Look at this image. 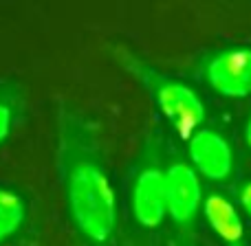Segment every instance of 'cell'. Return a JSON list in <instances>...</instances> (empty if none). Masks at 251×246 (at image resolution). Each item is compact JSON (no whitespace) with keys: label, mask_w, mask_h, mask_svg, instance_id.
I'll return each mask as SVG.
<instances>
[{"label":"cell","mask_w":251,"mask_h":246,"mask_svg":"<svg viewBox=\"0 0 251 246\" xmlns=\"http://www.w3.org/2000/svg\"><path fill=\"white\" fill-rule=\"evenodd\" d=\"M57 172L71 222L86 246H115L117 198L97 125L71 104L57 112Z\"/></svg>","instance_id":"cell-1"},{"label":"cell","mask_w":251,"mask_h":246,"mask_svg":"<svg viewBox=\"0 0 251 246\" xmlns=\"http://www.w3.org/2000/svg\"><path fill=\"white\" fill-rule=\"evenodd\" d=\"M117 60H122L124 68L146 88L152 104L159 108L165 121L176 130L178 136L192 138V134L199 132V125L205 119V106L194 88L181 79L165 75L132 51L117 48Z\"/></svg>","instance_id":"cell-2"},{"label":"cell","mask_w":251,"mask_h":246,"mask_svg":"<svg viewBox=\"0 0 251 246\" xmlns=\"http://www.w3.org/2000/svg\"><path fill=\"white\" fill-rule=\"evenodd\" d=\"M130 209L141 229H159L168 216L165 167L161 165L159 143L150 141L139 158L130 182Z\"/></svg>","instance_id":"cell-3"},{"label":"cell","mask_w":251,"mask_h":246,"mask_svg":"<svg viewBox=\"0 0 251 246\" xmlns=\"http://www.w3.org/2000/svg\"><path fill=\"white\" fill-rule=\"evenodd\" d=\"M168 187V218L185 233L196 220L199 207L203 204V189L196 169L183 160H174L165 167Z\"/></svg>","instance_id":"cell-4"},{"label":"cell","mask_w":251,"mask_h":246,"mask_svg":"<svg viewBox=\"0 0 251 246\" xmlns=\"http://www.w3.org/2000/svg\"><path fill=\"white\" fill-rule=\"evenodd\" d=\"M205 79L223 97L240 99L251 95V48L236 46L218 51L205 64Z\"/></svg>","instance_id":"cell-5"},{"label":"cell","mask_w":251,"mask_h":246,"mask_svg":"<svg viewBox=\"0 0 251 246\" xmlns=\"http://www.w3.org/2000/svg\"><path fill=\"white\" fill-rule=\"evenodd\" d=\"M192 165L209 180H225L234 169V154L225 136L209 128H201L190 138Z\"/></svg>","instance_id":"cell-6"},{"label":"cell","mask_w":251,"mask_h":246,"mask_svg":"<svg viewBox=\"0 0 251 246\" xmlns=\"http://www.w3.org/2000/svg\"><path fill=\"white\" fill-rule=\"evenodd\" d=\"M203 213L212 231L223 242L229 246H243L245 226L231 200H227L221 194H209L203 202Z\"/></svg>","instance_id":"cell-7"},{"label":"cell","mask_w":251,"mask_h":246,"mask_svg":"<svg viewBox=\"0 0 251 246\" xmlns=\"http://www.w3.org/2000/svg\"><path fill=\"white\" fill-rule=\"evenodd\" d=\"M26 218V202L16 189L0 187V244L20 231Z\"/></svg>","instance_id":"cell-8"},{"label":"cell","mask_w":251,"mask_h":246,"mask_svg":"<svg viewBox=\"0 0 251 246\" xmlns=\"http://www.w3.org/2000/svg\"><path fill=\"white\" fill-rule=\"evenodd\" d=\"M20 112V88L11 82H0V145L13 132Z\"/></svg>","instance_id":"cell-9"},{"label":"cell","mask_w":251,"mask_h":246,"mask_svg":"<svg viewBox=\"0 0 251 246\" xmlns=\"http://www.w3.org/2000/svg\"><path fill=\"white\" fill-rule=\"evenodd\" d=\"M240 202H243L245 211H247L251 218V182H247V185L240 189Z\"/></svg>","instance_id":"cell-10"},{"label":"cell","mask_w":251,"mask_h":246,"mask_svg":"<svg viewBox=\"0 0 251 246\" xmlns=\"http://www.w3.org/2000/svg\"><path fill=\"white\" fill-rule=\"evenodd\" d=\"M245 138H247V145L251 147V119H249V123H247V130H245Z\"/></svg>","instance_id":"cell-11"},{"label":"cell","mask_w":251,"mask_h":246,"mask_svg":"<svg viewBox=\"0 0 251 246\" xmlns=\"http://www.w3.org/2000/svg\"><path fill=\"white\" fill-rule=\"evenodd\" d=\"M174 246H194V244H190L187 240H176V244H174Z\"/></svg>","instance_id":"cell-12"}]
</instances>
